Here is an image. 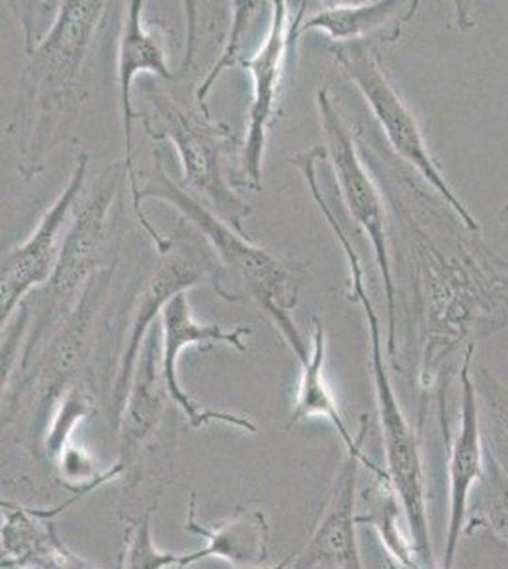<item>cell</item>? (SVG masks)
<instances>
[{
  "label": "cell",
  "mask_w": 508,
  "mask_h": 569,
  "mask_svg": "<svg viewBox=\"0 0 508 569\" xmlns=\"http://www.w3.org/2000/svg\"><path fill=\"white\" fill-rule=\"evenodd\" d=\"M109 2H59L52 26L27 42L18 84V169L26 181L39 177L46 156L63 139L82 103V84Z\"/></svg>",
  "instance_id": "6da1fadb"
},
{
  "label": "cell",
  "mask_w": 508,
  "mask_h": 569,
  "mask_svg": "<svg viewBox=\"0 0 508 569\" xmlns=\"http://www.w3.org/2000/svg\"><path fill=\"white\" fill-rule=\"evenodd\" d=\"M332 232L336 240L340 241L343 254L348 259L353 302H359L367 316L373 393H376V407L380 418L381 440L386 450L387 477L391 480L392 488L405 509L408 533L412 537L419 566L421 569H432L435 557H432L431 530H429V515H427V480H425L424 458L419 450L418 435L402 412L399 397L392 388L391 376L387 372L380 318L373 310L372 300L365 284V270L360 264L359 252L355 251L353 243L341 224H336Z\"/></svg>",
  "instance_id": "7a4b0ae2"
},
{
  "label": "cell",
  "mask_w": 508,
  "mask_h": 569,
  "mask_svg": "<svg viewBox=\"0 0 508 569\" xmlns=\"http://www.w3.org/2000/svg\"><path fill=\"white\" fill-rule=\"evenodd\" d=\"M161 160L160 150H156L155 169L141 188L142 203L156 198L179 211L182 219H187L209 241L220 262L243 281L247 295L266 316L276 310H295L302 281L289 266L262 247L255 246L247 236H241L219 214L212 213L198 198H193L187 188L168 176Z\"/></svg>",
  "instance_id": "3957f363"
},
{
  "label": "cell",
  "mask_w": 508,
  "mask_h": 569,
  "mask_svg": "<svg viewBox=\"0 0 508 569\" xmlns=\"http://www.w3.org/2000/svg\"><path fill=\"white\" fill-rule=\"evenodd\" d=\"M117 179L118 176L103 179L96 194L86 201L74 217L64 236L52 278L42 287L39 300H34V311L29 310L31 321L18 365L23 376L32 357L39 356L48 342V335L52 329H58L61 321L74 310L91 279L118 257V252L110 257L104 251L109 241L110 209L118 190Z\"/></svg>",
  "instance_id": "277c9868"
},
{
  "label": "cell",
  "mask_w": 508,
  "mask_h": 569,
  "mask_svg": "<svg viewBox=\"0 0 508 569\" xmlns=\"http://www.w3.org/2000/svg\"><path fill=\"white\" fill-rule=\"evenodd\" d=\"M150 103L155 112L142 117V126L156 141L173 142L185 171L180 184L200 192L211 203L212 213L247 236L245 219L251 214V206L236 194L226 173L232 131L212 122L211 114H206L198 104L188 109L179 103L169 91L156 90Z\"/></svg>",
  "instance_id": "5b68a950"
},
{
  "label": "cell",
  "mask_w": 508,
  "mask_h": 569,
  "mask_svg": "<svg viewBox=\"0 0 508 569\" xmlns=\"http://www.w3.org/2000/svg\"><path fill=\"white\" fill-rule=\"evenodd\" d=\"M332 53L349 80L359 88L392 150L442 196V200L450 206L465 227L478 232L480 224L477 217L470 213L461 198L454 192L450 182L446 181L445 173L438 169L435 158L427 149L418 120L400 99L399 91L387 80L386 72L381 71L380 61L373 56L370 46L359 42L336 44Z\"/></svg>",
  "instance_id": "8992f818"
},
{
  "label": "cell",
  "mask_w": 508,
  "mask_h": 569,
  "mask_svg": "<svg viewBox=\"0 0 508 569\" xmlns=\"http://www.w3.org/2000/svg\"><path fill=\"white\" fill-rule=\"evenodd\" d=\"M317 107L321 117L322 130L327 137L330 162L335 166L336 181L340 184L341 198L348 206L355 222L367 233L372 246L373 259L380 268L384 295L387 306V353L395 357L397 351V289L392 279L391 257L387 246V222L384 198L360 162L353 137L341 122L329 90H317Z\"/></svg>",
  "instance_id": "52a82bcc"
},
{
  "label": "cell",
  "mask_w": 508,
  "mask_h": 569,
  "mask_svg": "<svg viewBox=\"0 0 508 569\" xmlns=\"http://www.w3.org/2000/svg\"><path fill=\"white\" fill-rule=\"evenodd\" d=\"M90 156L80 152L72 169L71 179L61 190L58 200L48 209L39 227L21 246L16 247L2 259L0 268V325L12 319L16 310L26 302L32 289L44 287L52 278L59 252L63 247V230L71 219V211L78 196L84 190Z\"/></svg>",
  "instance_id": "ba28073f"
},
{
  "label": "cell",
  "mask_w": 508,
  "mask_h": 569,
  "mask_svg": "<svg viewBox=\"0 0 508 569\" xmlns=\"http://www.w3.org/2000/svg\"><path fill=\"white\" fill-rule=\"evenodd\" d=\"M252 329L247 325H238L233 329H225L220 325H201L193 319L187 292H180L161 311V375L166 380L169 399L187 416L188 423L193 429L209 426V423H226V426L238 427L245 433H257V423L249 420L247 416L225 412V410H212L201 407L193 401L192 397L182 388L179 380L180 353L190 348H212V346H232L239 353L247 351L245 338L251 337Z\"/></svg>",
  "instance_id": "9c48e42d"
},
{
  "label": "cell",
  "mask_w": 508,
  "mask_h": 569,
  "mask_svg": "<svg viewBox=\"0 0 508 569\" xmlns=\"http://www.w3.org/2000/svg\"><path fill=\"white\" fill-rule=\"evenodd\" d=\"M142 0H133L128 4V13L123 20L120 46H118V90H120V112H122L123 139H126V160L123 171L128 181L129 194H131V209L136 213L142 230L149 233L150 240L156 246L160 257H166L173 251V241L168 240L158 228L150 222L145 213L141 201V177L136 169V152H133V122H136V109L131 101V88L133 80L142 72H150L160 77L166 82H177L185 72L171 71L166 58V50L161 40L150 33L142 21Z\"/></svg>",
  "instance_id": "30bf717a"
},
{
  "label": "cell",
  "mask_w": 508,
  "mask_h": 569,
  "mask_svg": "<svg viewBox=\"0 0 508 569\" xmlns=\"http://www.w3.org/2000/svg\"><path fill=\"white\" fill-rule=\"evenodd\" d=\"M295 40H298L297 18L290 29L289 2L276 0L271 2L270 26L266 39L258 46L257 52L241 66L252 78V99L241 152V168L245 181L255 192L262 188L266 142L270 128L276 122L277 98L289 56L287 52L290 44H295Z\"/></svg>",
  "instance_id": "8fae6325"
},
{
  "label": "cell",
  "mask_w": 508,
  "mask_h": 569,
  "mask_svg": "<svg viewBox=\"0 0 508 569\" xmlns=\"http://www.w3.org/2000/svg\"><path fill=\"white\" fill-rule=\"evenodd\" d=\"M268 318L271 323L276 325V329L281 332V337L287 340L290 350L300 362L297 405L290 415L289 427L298 426L300 421L311 420V418L329 420L340 435L348 458H353L359 461L360 466L367 467L368 471L372 472L373 479H389L386 469L373 463L362 450V431L355 437L341 416L338 401H336L327 375H325L327 332H325L321 321H317V319L313 321V338H311V346H308V342L303 340L302 332L298 330L295 319L290 318V311H271Z\"/></svg>",
  "instance_id": "7c38bea8"
},
{
  "label": "cell",
  "mask_w": 508,
  "mask_h": 569,
  "mask_svg": "<svg viewBox=\"0 0 508 569\" xmlns=\"http://www.w3.org/2000/svg\"><path fill=\"white\" fill-rule=\"evenodd\" d=\"M475 348L469 346L465 353L459 383H461V410L459 426L450 447L448 479H450V511H448V531L445 543V569H454L459 541L464 533L465 520L472 488L482 482L486 467V450L482 445L480 412H478L477 389L470 376Z\"/></svg>",
  "instance_id": "4fadbf2b"
},
{
  "label": "cell",
  "mask_w": 508,
  "mask_h": 569,
  "mask_svg": "<svg viewBox=\"0 0 508 569\" xmlns=\"http://www.w3.org/2000/svg\"><path fill=\"white\" fill-rule=\"evenodd\" d=\"M207 268L203 262L193 259L192 254L182 251H171L161 257V262L150 278L145 281L141 292L137 297L131 325H129L128 340L120 357L114 386H112V401L118 412H122L128 399L129 386L136 375L137 362L141 356L145 340L149 337L155 321L161 318L163 308L180 292H187L206 278Z\"/></svg>",
  "instance_id": "5bb4252c"
},
{
  "label": "cell",
  "mask_w": 508,
  "mask_h": 569,
  "mask_svg": "<svg viewBox=\"0 0 508 569\" xmlns=\"http://www.w3.org/2000/svg\"><path fill=\"white\" fill-rule=\"evenodd\" d=\"M168 388L161 375V325L152 327L142 346L128 399L120 415L118 466L128 469L141 448L155 437L166 412Z\"/></svg>",
  "instance_id": "9a60e30c"
},
{
  "label": "cell",
  "mask_w": 508,
  "mask_h": 569,
  "mask_svg": "<svg viewBox=\"0 0 508 569\" xmlns=\"http://www.w3.org/2000/svg\"><path fill=\"white\" fill-rule=\"evenodd\" d=\"M187 528L200 536L206 545L200 550L185 552L182 569L206 558H217L236 569H289V562L268 568L270 525L265 512L258 509H239L217 528H207L196 517V493L192 492L188 499Z\"/></svg>",
  "instance_id": "2e32d148"
},
{
  "label": "cell",
  "mask_w": 508,
  "mask_h": 569,
  "mask_svg": "<svg viewBox=\"0 0 508 569\" xmlns=\"http://www.w3.org/2000/svg\"><path fill=\"white\" fill-rule=\"evenodd\" d=\"M359 461L348 458L336 479L329 503L322 509V517L316 530L303 545L300 555L313 569H365L357 541V515L355 496L359 479Z\"/></svg>",
  "instance_id": "e0dca14e"
},
{
  "label": "cell",
  "mask_w": 508,
  "mask_h": 569,
  "mask_svg": "<svg viewBox=\"0 0 508 569\" xmlns=\"http://www.w3.org/2000/svg\"><path fill=\"white\" fill-rule=\"evenodd\" d=\"M78 499L72 496L56 509L2 501V569L48 568L71 560L74 552L59 537L53 517Z\"/></svg>",
  "instance_id": "ac0fdd59"
},
{
  "label": "cell",
  "mask_w": 508,
  "mask_h": 569,
  "mask_svg": "<svg viewBox=\"0 0 508 569\" xmlns=\"http://www.w3.org/2000/svg\"><path fill=\"white\" fill-rule=\"evenodd\" d=\"M306 2L297 13V39L308 31L329 34L336 44H367V39L384 37L397 40L400 27L412 20L418 2L399 0H376V2H335L303 20Z\"/></svg>",
  "instance_id": "d6986e66"
},
{
  "label": "cell",
  "mask_w": 508,
  "mask_h": 569,
  "mask_svg": "<svg viewBox=\"0 0 508 569\" xmlns=\"http://www.w3.org/2000/svg\"><path fill=\"white\" fill-rule=\"evenodd\" d=\"M362 498L368 503L367 512L357 515V525L372 526L386 547L387 558L399 563L400 568L421 569L412 537L400 525V515H406L391 480L373 479V485L362 492Z\"/></svg>",
  "instance_id": "ffe728a7"
},
{
  "label": "cell",
  "mask_w": 508,
  "mask_h": 569,
  "mask_svg": "<svg viewBox=\"0 0 508 569\" xmlns=\"http://www.w3.org/2000/svg\"><path fill=\"white\" fill-rule=\"evenodd\" d=\"M96 410L93 397L82 383H71L59 395L52 412L46 420L44 450L48 460L56 461L59 453L72 442V433Z\"/></svg>",
  "instance_id": "44dd1931"
},
{
  "label": "cell",
  "mask_w": 508,
  "mask_h": 569,
  "mask_svg": "<svg viewBox=\"0 0 508 569\" xmlns=\"http://www.w3.org/2000/svg\"><path fill=\"white\" fill-rule=\"evenodd\" d=\"M155 511L156 505H152L128 526L118 569H182L185 552H169L156 545L152 533Z\"/></svg>",
  "instance_id": "7402d4cb"
},
{
  "label": "cell",
  "mask_w": 508,
  "mask_h": 569,
  "mask_svg": "<svg viewBox=\"0 0 508 569\" xmlns=\"http://www.w3.org/2000/svg\"><path fill=\"white\" fill-rule=\"evenodd\" d=\"M265 7H268V2H252V0L232 2L233 20L230 37L226 40L225 50L220 53L219 61L215 63V67L203 80V84L196 91V104L206 114H211L209 107H207V93L211 91L212 86L217 84L220 74L228 71V69H232V67L243 66L245 61L251 58L249 53L245 52L247 37L251 33V23L255 21V16Z\"/></svg>",
  "instance_id": "603a6c76"
},
{
  "label": "cell",
  "mask_w": 508,
  "mask_h": 569,
  "mask_svg": "<svg viewBox=\"0 0 508 569\" xmlns=\"http://www.w3.org/2000/svg\"><path fill=\"white\" fill-rule=\"evenodd\" d=\"M482 515L491 536L508 550V472L494 452L486 450Z\"/></svg>",
  "instance_id": "cb8c5ba5"
},
{
  "label": "cell",
  "mask_w": 508,
  "mask_h": 569,
  "mask_svg": "<svg viewBox=\"0 0 508 569\" xmlns=\"http://www.w3.org/2000/svg\"><path fill=\"white\" fill-rule=\"evenodd\" d=\"M496 420H497V427H496V435H497V442H499V447L505 450V453H502V458H499L497 456V460L501 461V466L505 467V471L508 472V401L505 399L502 401L501 397H497L496 402Z\"/></svg>",
  "instance_id": "d4e9b609"
},
{
  "label": "cell",
  "mask_w": 508,
  "mask_h": 569,
  "mask_svg": "<svg viewBox=\"0 0 508 569\" xmlns=\"http://www.w3.org/2000/svg\"><path fill=\"white\" fill-rule=\"evenodd\" d=\"M32 569H101L93 566V563L88 562L84 558L74 557L71 560H67V562L58 563V566H48V568H32Z\"/></svg>",
  "instance_id": "484cf974"
},
{
  "label": "cell",
  "mask_w": 508,
  "mask_h": 569,
  "mask_svg": "<svg viewBox=\"0 0 508 569\" xmlns=\"http://www.w3.org/2000/svg\"><path fill=\"white\" fill-rule=\"evenodd\" d=\"M289 569H311L309 568V563L303 560L302 557L295 558V562L290 563Z\"/></svg>",
  "instance_id": "4316f807"
},
{
  "label": "cell",
  "mask_w": 508,
  "mask_h": 569,
  "mask_svg": "<svg viewBox=\"0 0 508 569\" xmlns=\"http://www.w3.org/2000/svg\"><path fill=\"white\" fill-rule=\"evenodd\" d=\"M386 568L387 569H400V566L397 562H392L391 558H387Z\"/></svg>",
  "instance_id": "83f0119b"
}]
</instances>
